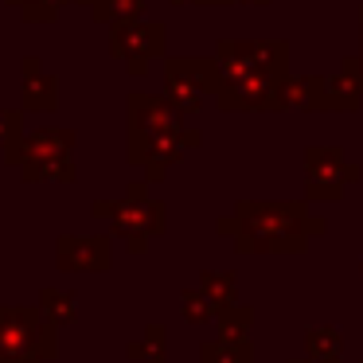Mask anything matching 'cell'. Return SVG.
Segmentation results:
<instances>
[{
  "instance_id": "obj_1",
  "label": "cell",
  "mask_w": 363,
  "mask_h": 363,
  "mask_svg": "<svg viewBox=\"0 0 363 363\" xmlns=\"http://www.w3.org/2000/svg\"><path fill=\"white\" fill-rule=\"evenodd\" d=\"M48 359V324L24 308L0 313V363H40Z\"/></svg>"
}]
</instances>
